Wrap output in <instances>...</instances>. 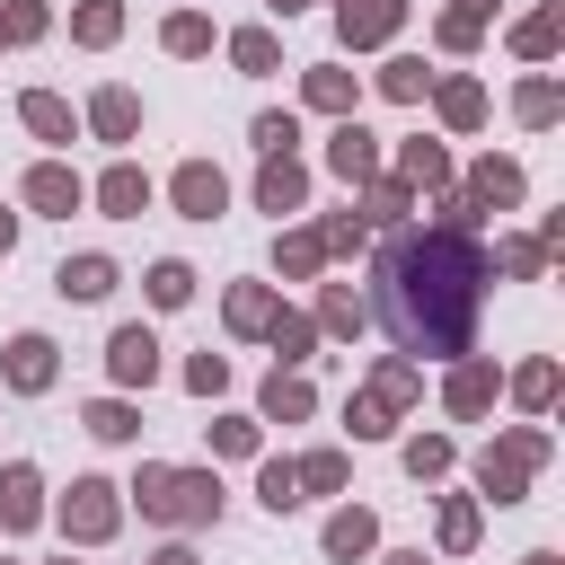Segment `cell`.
<instances>
[{
  "label": "cell",
  "instance_id": "1",
  "mask_svg": "<svg viewBox=\"0 0 565 565\" xmlns=\"http://www.w3.org/2000/svg\"><path fill=\"white\" fill-rule=\"evenodd\" d=\"M486 247L468 230H397L380 256H371V318L388 327L397 353H441L459 362L477 344V300H486Z\"/></svg>",
  "mask_w": 565,
  "mask_h": 565
},
{
  "label": "cell",
  "instance_id": "2",
  "mask_svg": "<svg viewBox=\"0 0 565 565\" xmlns=\"http://www.w3.org/2000/svg\"><path fill=\"white\" fill-rule=\"evenodd\" d=\"M132 494H141V521H168V530L221 521V477L212 468H141Z\"/></svg>",
  "mask_w": 565,
  "mask_h": 565
},
{
  "label": "cell",
  "instance_id": "3",
  "mask_svg": "<svg viewBox=\"0 0 565 565\" xmlns=\"http://www.w3.org/2000/svg\"><path fill=\"white\" fill-rule=\"evenodd\" d=\"M547 459V433L539 424H521V433H503L486 459H477V486H486V503H521L530 494V468Z\"/></svg>",
  "mask_w": 565,
  "mask_h": 565
},
{
  "label": "cell",
  "instance_id": "4",
  "mask_svg": "<svg viewBox=\"0 0 565 565\" xmlns=\"http://www.w3.org/2000/svg\"><path fill=\"white\" fill-rule=\"evenodd\" d=\"M115 521H124V503H115V486H106V477H79V486L62 494V530H71L79 547L115 539Z\"/></svg>",
  "mask_w": 565,
  "mask_h": 565
},
{
  "label": "cell",
  "instance_id": "5",
  "mask_svg": "<svg viewBox=\"0 0 565 565\" xmlns=\"http://www.w3.org/2000/svg\"><path fill=\"white\" fill-rule=\"evenodd\" d=\"M406 26V0H335V35L353 44V53H371V44H388Z\"/></svg>",
  "mask_w": 565,
  "mask_h": 565
},
{
  "label": "cell",
  "instance_id": "6",
  "mask_svg": "<svg viewBox=\"0 0 565 565\" xmlns=\"http://www.w3.org/2000/svg\"><path fill=\"white\" fill-rule=\"evenodd\" d=\"M168 194H177V212H185V221H221V203H230V177H221L212 159H185V168L168 177Z\"/></svg>",
  "mask_w": 565,
  "mask_h": 565
},
{
  "label": "cell",
  "instance_id": "7",
  "mask_svg": "<svg viewBox=\"0 0 565 565\" xmlns=\"http://www.w3.org/2000/svg\"><path fill=\"white\" fill-rule=\"evenodd\" d=\"M327 168H335L344 185H371V177H380V132H362V124L344 115V124L327 132Z\"/></svg>",
  "mask_w": 565,
  "mask_h": 565
},
{
  "label": "cell",
  "instance_id": "8",
  "mask_svg": "<svg viewBox=\"0 0 565 565\" xmlns=\"http://www.w3.org/2000/svg\"><path fill=\"white\" fill-rule=\"evenodd\" d=\"M106 371H115L124 388H150V380H159V335H150V327H115V335H106Z\"/></svg>",
  "mask_w": 565,
  "mask_h": 565
},
{
  "label": "cell",
  "instance_id": "9",
  "mask_svg": "<svg viewBox=\"0 0 565 565\" xmlns=\"http://www.w3.org/2000/svg\"><path fill=\"white\" fill-rule=\"evenodd\" d=\"M300 203H309V168H300V159H265V168H256V212L291 221Z\"/></svg>",
  "mask_w": 565,
  "mask_h": 565
},
{
  "label": "cell",
  "instance_id": "10",
  "mask_svg": "<svg viewBox=\"0 0 565 565\" xmlns=\"http://www.w3.org/2000/svg\"><path fill=\"white\" fill-rule=\"evenodd\" d=\"M26 203H35V212H53V221H71V212L88 203V185H79L62 159H44V168H26Z\"/></svg>",
  "mask_w": 565,
  "mask_h": 565
},
{
  "label": "cell",
  "instance_id": "11",
  "mask_svg": "<svg viewBox=\"0 0 565 565\" xmlns=\"http://www.w3.org/2000/svg\"><path fill=\"white\" fill-rule=\"evenodd\" d=\"M459 203H468V212H512V203H521V168H512V159H477Z\"/></svg>",
  "mask_w": 565,
  "mask_h": 565
},
{
  "label": "cell",
  "instance_id": "12",
  "mask_svg": "<svg viewBox=\"0 0 565 565\" xmlns=\"http://www.w3.org/2000/svg\"><path fill=\"white\" fill-rule=\"evenodd\" d=\"M0 380H9L18 397L53 388V344H44V335H9V353H0Z\"/></svg>",
  "mask_w": 565,
  "mask_h": 565
},
{
  "label": "cell",
  "instance_id": "13",
  "mask_svg": "<svg viewBox=\"0 0 565 565\" xmlns=\"http://www.w3.org/2000/svg\"><path fill=\"white\" fill-rule=\"evenodd\" d=\"M494 388H503V371H494V362H477V353H459V371H450L441 406H450V415H486V406H494Z\"/></svg>",
  "mask_w": 565,
  "mask_h": 565
},
{
  "label": "cell",
  "instance_id": "14",
  "mask_svg": "<svg viewBox=\"0 0 565 565\" xmlns=\"http://www.w3.org/2000/svg\"><path fill=\"white\" fill-rule=\"evenodd\" d=\"M35 521H44V486L26 459H9L0 468V530H35Z\"/></svg>",
  "mask_w": 565,
  "mask_h": 565
},
{
  "label": "cell",
  "instance_id": "15",
  "mask_svg": "<svg viewBox=\"0 0 565 565\" xmlns=\"http://www.w3.org/2000/svg\"><path fill=\"white\" fill-rule=\"evenodd\" d=\"M97 203H106L115 221H141V212H150V177H141L132 159H115V168L97 177Z\"/></svg>",
  "mask_w": 565,
  "mask_h": 565
},
{
  "label": "cell",
  "instance_id": "16",
  "mask_svg": "<svg viewBox=\"0 0 565 565\" xmlns=\"http://www.w3.org/2000/svg\"><path fill=\"white\" fill-rule=\"evenodd\" d=\"M556 44H565V0H547V9H530V18L512 26V53H521V62H547Z\"/></svg>",
  "mask_w": 565,
  "mask_h": 565
},
{
  "label": "cell",
  "instance_id": "17",
  "mask_svg": "<svg viewBox=\"0 0 565 565\" xmlns=\"http://www.w3.org/2000/svg\"><path fill=\"white\" fill-rule=\"evenodd\" d=\"M88 124H97V141H132L141 132V97L132 88H97L88 97Z\"/></svg>",
  "mask_w": 565,
  "mask_h": 565
},
{
  "label": "cell",
  "instance_id": "18",
  "mask_svg": "<svg viewBox=\"0 0 565 565\" xmlns=\"http://www.w3.org/2000/svg\"><path fill=\"white\" fill-rule=\"evenodd\" d=\"M53 291H62V300H106V291H115V265H106V256H62Z\"/></svg>",
  "mask_w": 565,
  "mask_h": 565
},
{
  "label": "cell",
  "instance_id": "19",
  "mask_svg": "<svg viewBox=\"0 0 565 565\" xmlns=\"http://www.w3.org/2000/svg\"><path fill=\"white\" fill-rule=\"evenodd\" d=\"M371 547H380V521H371L362 503H344V512L327 521V556H344V565H353V556H371Z\"/></svg>",
  "mask_w": 565,
  "mask_h": 565
},
{
  "label": "cell",
  "instance_id": "20",
  "mask_svg": "<svg viewBox=\"0 0 565 565\" xmlns=\"http://www.w3.org/2000/svg\"><path fill=\"white\" fill-rule=\"evenodd\" d=\"M309 415V380L291 371V362H274V380H265V424H300Z\"/></svg>",
  "mask_w": 565,
  "mask_h": 565
},
{
  "label": "cell",
  "instance_id": "21",
  "mask_svg": "<svg viewBox=\"0 0 565 565\" xmlns=\"http://www.w3.org/2000/svg\"><path fill=\"white\" fill-rule=\"evenodd\" d=\"M300 97H309L318 115H353V71H327V62H318V71H300Z\"/></svg>",
  "mask_w": 565,
  "mask_h": 565
},
{
  "label": "cell",
  "instance_id": "22",
  "mask_svg": "<svg viewBox=\"0 0 565 565\" xmlns=\"http://www.w3.org/2000/svg\"><path fill=\"white\" fill-rule=\"evenodd\" d=\"M18 115H26V132H35V141H71V106H62L53 88H26V97H18Z\"/></svg>",
  "mask_w": 565,
  "mask_h": 565
},
{
  "label": "cell",
  "instance_id": "23",
  "mask_svg": "<svg viewBox=\"0 0 565 565\" xmlns=\"http://www.w3.org/2000/svg\"><path fill=\"white\" fill-rule=\"evenodd\" d=\"M433 97H441V124H450V132H468V124H486V88H477V79H441Z\"/></svg>",
  "mask_w": 565,
  "mask_h": 565
},
{
  "label": "cell",
  "instance_id": "24",
  "mask_svg": "<svg viewBox=\"0 0 565 565\" xmlns=\"http://www.w3.org/2000/svg\"><path fill=\"white\" fill-rule=\"evenodd\" d=\"M397 177H406V185H450V150H441V141H406V150H397Z\"/></svg>",
  "mask_w": 565,
  "mask_h": 565
},
{
  "label": "cell",
  "instance_id": "25",
  "mask_svg": "<svg viewBox=\"0 0 565 565\" xmlns=\"http://www.w3.org/2000/svg\"><path fill=\"white\" fill-rule=\"evenodd\" d=\"M362 318H371V309L353 300V282H327V291H318V327H327V335H362Z\"/></svg>",
  "mask_w": 565,
  "mask_h": 565
},
{
  "label": "cell",
  "instance_id": "26",
  "mask_svg": "<svg viewBox=\"0 0 565 565\" xmlns=\"http://www.w3.org/2000/svg\"><path fill=\"white\" fill-rule=\"evenodd\" d=\"M415 388H424V371H415V362H406V353H397V362H380V371H371V397H380V406H388V415H397V406H415Z\"/></svg>",
  "mask_w": 565,
  "mask_h": 565
},
{
  "label": "cell",
  "instance_id": "27",
  "mask_svg": "<svg viewBox=\"0 0 565 565\" xmlns=\"http://www.w3.org/2000/svg\"><path fill=\"white\" fill-rule=\"evenodd\" d=\"M230 327H238V335H265V327H274V291H265V282H238V291H230Z\"/></svg>",
  "mask_w": 565,
  "mask_h": 565
},
{
  "label": "cell",
  "instance_id": "28",
  "mask_svg": "<svg viewBox=\"0 0 565 565\" xmlns=\"http://www.w3.org/2000/svg\"><path fill=\"white\" fill-rule=\"evenodd\" d=\"M71 35H79V44H115V35H124V9H115V0H79Z\"/></svg>",
  "mask_w": 565,
  "mask_h": 565
},
{
  "label": "cell",
  "instance_id": "29",
  "mask_svg": "<svg viewBox=\"0 0 565 565\" xmlns=\"http://www.w3.org/2000/svg\"><path fill=\"white\" fill-rule=\"evenodd\" d=\"M265 335H274V353H282V362H309V344H318V327H309L300 309H274V327H265Z\"/></svg>",
  "mask_w": 565,
  "mask_h": 565
},
{
  "label": "cell",
  "instance_id": "30",
  "mask_svg": "<svg viewBox=\"0 0 565 565\" xmlns=\"http://www.w3.org/2000/svg\"><path fill=\"white\" fill-rule=\"evenodd\" d=\"M79 424H88V433H97V441H132V433H141V415H132V406H124V397H97V406H88V415H79Z\"/></svg>",
  "mask_w": 565,
  "mask_h": 565
},
{
  "label": "cell",
  "instance_id": "31",
  "mask_svg": "<svg viewBox=\"0 0 565 565\" xmlns=\"http://www.w3.org/2000/svg\"><path fill=\"white\" fill-rule=\"evenodd\" d=\"M291 477H300V494H335L344 486V450H309V459H291Z\"/></svg>",
  "mask_w": 565,
  "mask_h": 565
},
{
  "label": "cell",
  "instance_id": "32",
  "mask_svg": "<svg viewBox=\"0 0 565 565\" xmlns=\"http://www.w3.org/2000/svg\"><path fill=\"white\" fill-rule=\"evenodd\" d=\"M468 547H477V503L450 494V503H441V556H468Z\"/></svg>",
  "mask_w": 565,
  "mask_h": 565
},
{
  "label": "cell",
  "instance_id": "33",
  "mask_svg": "<svg viewBox=\"0 0 565 565\" xmlns=\"http://www.w3.org/2000/svg\"><path fill=\"white\" fill-rule=\"evenodd\" d=\"M159 44H168V53H212V18H194V9H177V18L159 26Z\"/></svg>",
  "mask_w": 565,
  "mask_h": 565
},
{
  "label": "cell",
  "instance_id": "34",
  "mask_svg": "<svg viewBox=\"0 0 565 565\" xmlns=\"http://www.w3.org/2000/svg\"><path fill=\"white\" fill-rule=\"evenodd\" d=\"M230 62H238V71H274V62H282V44H274L265 26H238V35H230Z\"/></svg>",
  "mask_w": 565,
  "mask_h": 565
},
{
  "label": "cell",
  "instance_id": "35",
  "mask_svg": "<svg viewBox=\"0 0 565 565\" xmlns=\"http://www.w3.org/2000/svg\"><path fill=\"white\" fill-rule=\"evenodd\" d=\"M512 115H521V124H556V115H565V97H556V79H521V97H512Z\"/></svg>",
  "mask_w": 565,
  "mask_h": 565
},
{
  "label": "cell",
  "instance_id": "36",
  "mask_svg": "<svg viewBox=\"0 0 565 565\" xmlns=\"http://www.w3.org/2000/svg\"><path fill=\"white\" fill-rule=\"evenodd\" d=\"M150 300H159V309H185V300H194V274H185L177 256H159V265H150Z\"/></svg>",
  "mask_w": 565,
  "mask_h": 565
},
{
  "label": "cell",
  "instance_id": "37",
  "mask_svg": "<svg viewBox=\"0 0 565 565\" xmlns=\"http://www.w3.org/2000/svg\"><path fill=\"white\" fill-rule=\"evenodd\" d=\"M344 424H353V441H388V424H397V415L362 388V397H344Z\"/></svg>",
  "mask_w": 565,
  "mask_h": 565
},
{
  "label": "cell",
  "instance_id": "38",
  "mask_svg": "<svg viewBox=\"0 0 565 565\" xmlns=\"http://www.w3.org/2000/svg\"><path fill=\"white\" fill-rule=\"evenodd\" d=\"M424 88H433V71H424V62H388V71H380V97H397V106H415Z\"/></svg>",
  "mask_w": 565,
  "mask_h": 565
},
{
  "label": "cell",
  "instance_id": "39",
  "mask_svg": "<svg viewBox=\"0 0 565 565\" xmlns=\"http://www.w3.org/2000/svg\"><path fill=\"white\" fill-rule=\"evenodd\" d=\"M512 397H521V406L539 415V406L556 397V362H521V371H512Z\"/></svg>",
  "mask_w": 565,
  "mask_h": 565
},
{
  "label": "cell",
  "instance_id": "40",
  "mask_svg": "<svg viewBox=\"0 0 565 565\" xmlns=\"http://www.w3.org/2000/svg\"><path fill=\"white\" fill-rule=\"evenodd\" d=\"M256 494H265L274 512H291V503H300V477H291V459H265V468H256Z\"/></svg>",
  "mask_w": 565,
  "mask_h": 565
},
{
  "label": "cell",
  "instance_id": "41",
  "mask_svg": "<svg viewBox=\"0 0 565 565\" xmlns=\"http://www.w3.org/2000/svg\"><path fill=\"white\" fill-rule=\"evenodd\" d=\"M291 141H300V115H256V150L265 159H291Z\"/></svg>",
  "mask_w": 565,
  "mask_h": 565
},
{
  "label": "cell",
  "instance_id": "42",
  "mask_svg": "<svg viewBox=\"0 0 565 565\" xmlns=\"http://www.w3.org/2000/svg\"><path fill=\"white\" fill-rule=\"evenodd\" d=\"M318 265H327V238L318 230H291L282 238V274H318Z\"/></svg>",
  "mask_w": 565,
  "mask_h": 565
},
{
  "label": "cell",
  "instance_id": "43",
  "mask_svg": "<svg viewBox=\"0 0 565 565\" xmlns=\"http://www.w3.org/2000/svg\"><path fill=\"white\" fill-rule=\"evenodd\" d=\"M406 477H450V441H441V433L406 441Z\"/></svg>",
  "mask_w": 565,
  "mask_h": 565
},
{
  "label": "cell",
  "instance_id": "44",
  "mask_svg": "<svg viewBox=\"0 0 565 565\" xmlns=\"http://www.w3.org/2000/svg\"><path fill=\"white\" fill-rule=\"evenodd\" d=\"M318 238H327V256H353V247L371 238V221H362V212H335V221H327Z\"/></svg>",
  "mask_w": 565,
  "mask_h": 565
},
{
  "label": "cell",
  "instance_id": "45",
  "mask_svg": "<svg viewBox=\"0 0 565 565\" xmlns=\"http://www.w3.org/2000/svg\"><path fill=\"white\" fill-rule=\"evenodd\" d=\"M185 388H194V397H221V388H230V362H221V353H194V362H185Z\"/></svg>",
  "mask_w": 565,
  "mask_h": 565
},
{
  "label": "cell",
  "instance_id": "46",
  "mask_svg": "<svg viewBox=\"0 0 565 565\" xmlns=\"http://www.w3.org/2000/svg\"><path fill=\"white\" fill-rule=\"evenodd\" d=\"M212 450H221V459H247V450H256V424H247V415H221V424H212Z\"/></svg>",
  "mask_w": 565,
  "mask_h": 565
},
{
  "label": "cell",
  "instance_id": "47",
  "mask_svg": "<svg viewBox=\"0 0 565 565\" xmlns=\"http://www.w3.org/2000/svg\"><path fill=\"white\" fill-rule=\"evenodd\" d=\"M0 18H9V44H35L44 35V0H9Z\"/></svg>",
  "mask_w": 565,
  "mask_h": 565
},
{
  "label": "cell",
  "instance_id": "48",
  "mask_svg": "<svg viewBox=\"0 0 565 565\" xmlns=\"http://www.w3.org/2000/svg\"><path fill=\"white\" fill-rule=\"evenodd\" d=\"M397 212H406V185H371V194H362V221H371V230L397 221Z\"/></svg>",
  "mask_w": 565,
  "mask_h": 565
},
{
  "label": "cell",
  "instance_id": "49",
  "mask_svg": "<svg viewBox=\"0 0 565 565\" xmlns=\"http://www.w3.org/2000/svg\"><path fill=\"white\" fill-rule=\"evenodd\" d=\"M539 265H547L539 238H503V274H539Z\"/></svg>",
  "mask_w": 565,
  "mask_h": 565
},
{
  "label": "cell",
  "instance_id": "50",
  "mask_svg": "<svg viewBox=\"0 0 565 565\" xmlns=\"http://www.w3.org/2000/svg\"><path fill=\"white\" fill-rule=\"evenodd\" d=\"M433 35H441V53H468V44H477V18H459V9H450Z\"/></svg>",
  "mask_w": 565,
  "mask_h": 565
},
{
  "label": "cell",
  "instance_id": "51",
  "mask_svg": "<svg viewBox=\"0 0 565 565\" xmlns=\"http://www.w3.org/2000/svg\"><path fill=\"white\" fill-rule=\"evenodd\" d=\"M459 18H477V26H486V18H494V0H459Z\"/></svg>",
  "mask_w": 565,
  "mask_h": 565
},
{
  "label": "cell",
  "instance_id": "52",
  "mask_svg": "<svg viewBox=\"0 0 565 565\" xmlns=\"http://www.w3.org/2000/svg\"><path fill=\"white\" fill-rule=\"evenodd\" d=\"M9 247H18V212H0V256H9Z\"/></svg>",
  "mask_w": 565,
  "mask_h": 565
},
{
  "label": "cell",
  "instance_id": "53",
  "mask_svg": "<svg viewBox=\"0 0 565 565\" xmlns=\"http://www.w3.org/2000/svg\"><path fill=\"white\" fill-rule=\"evenodd\" d=\"M150 565H194V547H159V556H150Z\"/></svg>",
  "mask_w": 565,
  "mask_h": 565
},
{
  "label": "cell",
  "instance_id": "54",
  "mask_svg": "<svg viewBox=\"0 0 565 565\" xmlns=\"http://www.w3.org/2000/svg\"><path fill=\"white\" fill-rule=\"evenodd\" d=\"M380 565H433V556H424V547H397V556H380Z\"/></svg>",
  "mask_w": 565,
  "mask_h": 565
},
{
  "label": "cell",
  "instance_id": "55",
  "mask_svg": "<svg viewBox=\"0 0 565 565\" xmlns=\"http://www.w3.org/2000/svg\"><path fill=\"white\" fill-rule=\"evenodd\" d=\"M265 9H282V18H291V9H309V0H265Z\"/></svg>",
  "mask_w": 565,
  "mask_h": 565
},
{
  "label": "cell",
  "instance_id": "56",
  "mask_svg": "<svg viewBox=\"0 0 565 565\" xmlns=\"http://www.w3.org/2000/svg\"><path fill=\"white\" fill-rule=\"evenodd\" d=\"M521 565H556V556H547V547H539V556H521Z\"/></svg>",
  "mask_w": 565,
  "mask_h": 565
},
{
  "label": "cell",
  "instance_id": "57",
  "mask_svg": "<svg viewBox=\"0 0 565 565\" xmlns=\"http://www.w3.org/2000/svg\"><path fill=\"white\" fill-rule=\"evenodd\" d=\"M0 44H9V18H0Z\"/></svg>",
  "mask_w": 565,
  "mask_h": 565
},
{
  "label": "cell",
  "instance_id": "58",
  "mask_svg": "<svg viewBox=\"0 0 565 565\" xmlns=\"http://www.w3.org/2000/svg\"><path fill=\"white\" fill-rule=\"evenodd\" d=\"M62 565H71V556H62Z\"/></svg>",
  "mask_w": 565,
  "mask_h": 565
}]
</instances>
